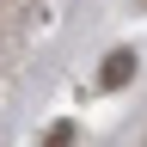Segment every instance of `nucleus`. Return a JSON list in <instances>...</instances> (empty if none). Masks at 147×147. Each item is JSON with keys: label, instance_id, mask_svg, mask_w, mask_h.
<instances>
[{"label": "nucleus", "instance_id": "f257e3e1", "mask_svg": "<svg viewBox=\"0 0 147 147\" xmlns=\"http://www.w3.org/2000/svg\"><path fill=\"white\" fill-rule=\"evenodd\" d=\"M129 74H135V55H129V49H117V55L104 61V86H123Z\"/></svg>", "mask_w": 147, "mask_h": 147}, {"label": "nucleus", "instance_id": "f03ea898", "mask_svg": "<svg viewBox=\"0 0 147 147\" xmlns=\"http://www.w3.org/2000/svg\"><path fill=\"white\" fill-rule=\"evenodd\" d=\"M43 147H74V123H55L49 135H43Z\"/></svg>", "mask_w": 147, "mask_h": 147}]
</instances>
